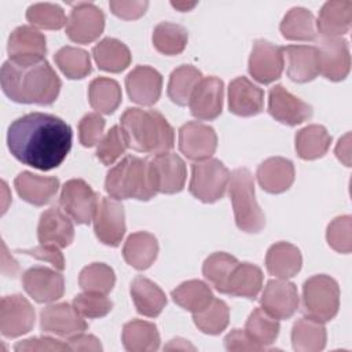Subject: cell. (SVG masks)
Listing matches in <instances>:
<instances>
[{"label": "cell", "mask_w": 352, "mask_h": 352, "mask_svg": "<svg viewBox=\"0 0 352 352\" xmlns=\"http://www.w3.org/2000/svg\"><path fill=\"white\" fill-rule=\"evenodd\" d=\"M72 128L62 118L47 113H29L11 122L7 146L22 164L40 170L58 168L72 147Z\"/></svg>", "instance_id": "1"}, {"label": "cell", "mask_w": 352, "mask_h": 352, "mask_svg": "<svg viewBox=\"0 0 352 352\" xmlns=\"http://www.w3.org/2000/svg\"><path fill=\"white\" fill-rule=\"evenodd\" d=\"M1 89L16 103L52 104L60 91L62 81L45 59L6 60L0 73Z\"/></svg>", "instance_id": "2"}, {"label": "cell", "mask_w": 352, "mask_h": 352, "mask_svg": "<svg viewBox=\"0 0 352 352\" xmlns=\"http://www.w3.org/2000/svg\"><path fill=\"white\" fill-rule=\"evenodd\" d=\"M128 147L146 154L168 153L175 146V131L157 110L129 107L120 125Z\"/></svg>", "instance_id": "3"}, {"label": "cell", "mask_w": 352, "mask_h": 352, "mask_svg": "<svg viewBox=\"0 0 352 352\" xmlns=\"http://www.w3.org/2000/svg\"><path fill=\"white\" fill-rule=\"evenodd\" d=\"M104 190L114 199H151L157 191L153 186L148 160L136 155L124 157L106 176Z\"/></svg>", "instance_id": "4"}, {"label": "cell", "mask_w": 352, "mask_h": 352, "mask_svg": "<svg viewBox=\"0 0 352 352\" xmlns=\"http://www.w3.org/2000/svg\"><path fill=\"white\" fill-rule=\"evenodd\" d=\"M228 195L232 204L235 223L245 232H260L265 216L254 197V182L249 169L238 168L230 175Z\"/></svg>", "instance_id": "5"}, {"label": "cell", "mask_w": 352, "mask_h": 352, "mask_svg": "<svg viewBox=\"0 0 352 352\" xmlns=\"http://www.w3.org/2000/svg\"><path fill=\"white\" fill-rule=\"evenodd\" d=\"M340 308L338 283L329 275H314L302 286V311L319 322L331 320Z\"/></svg>", "instance_id": "6"}, {"label": "cell", "mask_w": 352, "mask_h": 352, "mask_svg": "<svg viewBox=\"0 0 352 352\" xmlns=\"http://www.w3.org/2000/svg\"><path fill=\"white\" fill-rule=\"evenodd\" d=\"M228 183L230 170L227 166L216 158H208L192 165L188 188L197 199L212 204L223 198Z\"/></svg>", "instance_id": "7"}, {"label": "cell", "mask_w": 352, "mask_h": 352, "mask_svg": "<svg viewBox=\"0 0 352 352\" xmlns=\"http://www.w3.org/2000/svg\"><path fill=\"white\" fill-rule=\"evenodd\" d=\"M62 210L77 224H89L96 213L99 197L82 179L67 180L60 191Z\"/></svg>", "instance_id": "8"}, {"label": "cell", "mask_w": 352, "mask_h": 352, "mask_svg": "<svg viewBox=\"0 0 352 352\" xmlns=\"http://www.w3.org/2000/svg\"><path fill=\"white\" fill-rule=\"evenodd\" d=\"M104 29V15L92 3H77L73 6L66 23L67 37L78 44L95 41Z\"/></svg>", "instance_id": "9"}, {"label": "cell", "mask_w": 352, "mask_h": 352, "mask_svg": "<svg viewBox=\"0 0 352 352\" xmlns=\"http://www.w3.org/2000/svg\"><path fill=\"white\" fill-rule=\"evenodd\" d=\"M150 176L157 192L176 194L183 190L187 169L184 161L173 153H162L148 160Z\"/></svg>", "instance_id": "10"}, {"label": "cell", "mask_w": 352, "mask_h": 352, "mask_svg": "<svg viewBox=\"0 0 352 352\" xmlns=\"http://www.w3.org/2000/svg\"><path fill=\"white\" fill-rule=\"evenodd\" d=\"M285 66L283 48L267 40H256L249 56V74L261 84L278 80Z\"/></svg>", "instance_id": "11"}, {"label": "cell", "mask_w": 352, "mask_h": 352, "mask_svg": "<svg viewBox=\"0 0 352 352\" xmlns=\"http://www.w3.org/2000/svg\"><path fill=\"white\" fill-rule=\"evenodd\" d=\"M94 231L96 238L107 246H118L125 234V212L118 199L103 197L99 201L95 217Z\"/></svg>", "instance_id": "12"}, {"label": "cell", "mask_w": 352, "mask_h": 352, "mask_svg": "<svg viewBox=\"0 0 352 352\" xmlns=\"http://www.w3.org/2000/svg\"><path fill=\"white\" fill-rule=\"evenodd\" d=\"M34 326V309L21 294L6 296L0 302V331L4 337L15 338L29 333Z\"/></svg>", "instance_id": "13"}, {"label": "cell", "mask_w": 352, "mask_h": 352, "mask_svg": "<svg viewBox=\"0 0 352 352\" xmlns=\"http://www.w3.org/2000/svg\"><path fill=\"white\" fill-rule=\"evenodd\" d=\"M318 50L319 73L330 81L344 80L351 69V55L342 37H320Z\"/></svg>", "instance_id": "14"}, {"label": "cell", "mask_w": 352, "mask_h": 352, "mask_svg": "<svg viewBox=\"0 0 352 352\" xmlns=\"http://www.w3.org/2000/svg\"><path fill=\"white\" fill-rule=\"evenodd\" d=\"M40 327L44 333L70 338L76 334L84 333L88 329V323L73 305L59 302L41 309Z\"/></svg>", "instance_id": "15"}, {"label": "cell", "mask_w": 352, "mask_h": 352, "mask_svg": "<svg viewBox=\"0 0 352 352\" xmlns=\"http://www.w3.org/2000/svg\"><path fill=\"white\" fill-rule=\"evenodd\" d=\"M179 148L188 160H208L217 148V135L212 126L190 121L179 129Z\"/></svg>", "instance_id": "16"}, {"label": "cell", "mask_w": 352, "mask_h": 352, "mask_svg": "<svg viewBox=\"0 0 352 352\" xmlns=\"http://www.w3.org/2000/svg\"><path fill=\"white\" fill-rule=\"evenodd\" d=\"M25 292L37 302H52L59 300L65 292L63 275L48 267H32L22 275Z\"/></svg>", "instance_id": "17"}, {"label": "cell", "mask_w": 352, "mask_h": 352, "mask_svg": "<svg viewBox=\"0 0 352 352\" xmlns=\"http://www.w3.org/2000/svg\"><path fill=\"white\" fill-rule=\"evenodd\" d=\"M260 304L275 319H289L298 308L297 287L287 279H271L264 287Z\"/></svg>", "instance_id": "18"}, {"label": "cell", "mask_w": 352, "mask_h": 352, "mask_svg": "<svg viewBox=\"0 0 352 352\" xmlns=\"http://www.w3.org/2000/svg\"><path fill=\"white\" fill-rule=\"evenodd\" d=\"M224 84L217 77H204L188 100L191 114L198 120L210 121L217 118L223 110Z\"/></svg>", "instance_id": "19"}, {"label": "cell", "mask_w": 352, "mask_h": 352, "mask_svg": "<svg viewBox=\"0 0 352 352\" xmlns=\"http://www.w3.org/2000/svg\"><path fill=\"white\" fill-rule=\"evenodd\" d=\"M268 111L279 122L294 126L312 117V107L290 94L283 85H275L268 94Z\"/></svg>", "instance_id": "20"}, {"label": "cell", "mask_w": 352, "mask_h": 352, "mask_svg": "<svg viewBox=\"0 0 352 352\" xmlns=\"http://www.w3.org/2000/svg\"><path fill=\"white\" fill-rule=\"evenodd\" d=\"M125 87L132 102L142 106L154 104L162 89V76L150 66H136L125 77Z\"/></svg>", "instance_id": "21"}, {"label": "cell", "mask_w": 352, "mask_h": 352, "mask_svg": "<svg viewBox=\"0 0 352 352\" xmlns=\"http://www.w3.org/2000/svg\"><path fill=\"white\" fill-rule=\"evenodd\" d=\"M37 238L44 245H55L58 248L69 246L74 239V227L70 217L56 206L47 209L40 216Z\"/></svg>", "instance_id": "22"}, {"label": "cell", "mask_w": 352, "mask_h": 352, "mask_svg": "<svg viewBox=\"0 0 352 352\" xmlns=\"http://www.w3.org/2000/svg\"><path fill=\"white\" fill-rule=\"evenodd\" d=\"M7 51L11 60L26 62L44 59L47 52L45 36L32 26H18L8 37Z\"/></svg>", "instance_id": "23"}, {"label": "cell", "mask_w": 352, "mask_h": 352, "mask_svg": "<svg viewBox=\"0 0 352 352\" xmlns=\"http://www.w3.org/2000/svg\"><path fill=\"white\" fill-rule=\"evenodd\" d=\"M264 92L246 77H236L228 87L230 111L241 117H252L263 111Z\"/></svg>", "instance_id": "24"}, {"label": "cell", "mask_w": 352, "mask_h": 352, "mask_svg": "<svg viewBox=\"0 0 352 352\" xmlns=\"http://www.w3.org/2000/svg\"><path fill=\"white\" fill-rule=\"evenodd\" d=\"M14 186L23 201L34 206H43L56 195L59 180L52 176H40L25 170L15 177Z\"/></svg>", "instance_id": "25"}, {"label": "cell", "mask_w": 352, "mask_h": 352, "mask_svg": "<svg viewBox=\"0 0 352 352\" xmlns=\"http://www.w3.org/2000/svg\"><path fill=\"white\" fill-rule=\"evenodd\" d=\"M260 187L270 194H280L289 190L294 182V165L283 157H271L257 168Z\"/></svg>", "instance_id": "26"}, {"label": "cell", "mask_w": 352, "mask_h": 352, "mask_svg": "<svg viewBox=\"0 0 352 352\" xmlns=\"http://www.w3.org/2000/svg\"><path fill=\"white\" fill-rule=\"evenodd\" d=\"M352 22V1L330 0L323 4L316 22L320 37H341L348 33Z\"/></svg>", "instance_id": "27"}, {"label": "cell", "mask_w": 352, "mask_h": 352, "mask_svg": "<svg viewBox=\"0 0 352 352\" xmlns=\"http://www.w3.org/2000/svg\"><path fill=\"white\" fill-rule=\"evenodd\" d=\"M287 58V76L294 82L312 81L319 74L318 50L312 45H287L283 48Z\"/></svg>", "instance_id": "28"}, {"label": "cell", "mask_w": 352, "mask_h": 352, "mask_svg": "<svg viewBox=\"0 0 352 352\" xmlns=\"http://www.w3.org/2000/svg\"><path fill=\"white\" fill-rule=\"evenodd\" d=\"M158 254L157 238L146 231L131 234L122 248L124 260L135 270L143 271L151 267Z\"/></svg>", "instance_id": "29"}, {"label": "cell", "mask_w": 352, "mask_h": 352, "mask_svg": "<svg viewBox=\"0 0 352 352\" xmlns=\"http://www.w3.org/2000/svg\"><path fill=\"white\" fill-rule=\"evenodd\" d=\"M302 264V257L297 246L289 242H276L267 250V271L280 279L294 276Z\"/></svg>", "instance_id": "30"}, {"label": "cell", "mask_w": 352, "mask_h": 352, "mask_svg": "<svg viewBox=\"0 0 352 352\" xmlns=\"http://www.w3.org/2000/svg\"><path fill=\"white\" fill-rule=\"evenodd\" d=\"M131 297L140 315L155 318L166 305V296L161 287L144 276H136L131 283Z\"/></svg>", "instance_id": "31"}, {"label": "cell", "mask_w": 352, "mask_h": 352, "mask_svg": "<svg viewBox=\"0 0 352 352\" xmlns=\"http://www.w3.org/2000/svg\"><path fill=\"white\" fill-rule=\"evenodd\" d=\"M263 286V271L250 263H238L231 272L223 294L256 298Z\"/></svg>", "instance_id": "32"}, {"label": "cell", "mask_w": 352, "mask_h": 352, "mask_svg": "<svg viewBox=\"0 0 352 352\" xmlns=\"http://www.w3.org/2000/svg\"><path fill=\"white\" fill-rule=\"evenodd\" d=\"M160 333L151 322L135 319L122 327V344L129 352H150L160 348Z\"/></svg>", "instance_id": "33"}, {"label": "cell", "mask_w": 352, "mask_h": 352, "mask_svg": "<svg viewBox=\"0 0 352 352\" xmlns=\"http://www.w3.org/2000/svg\"><path fill=\"white\" fill-rule=\"evenodd\" d=\"M280 33L293 41H312L318 37L316 21L314 14L302 7H293L280 22Z\"/></svg>", "instance_id": "34"}, {"label": "cell", "mask_w": 352, "mask_h": 352, "mask_svg": "<svg viewBox=\"0 0 352 352\" xmlns=\"http://www.w3.org/2000/svg\"><path fill=\"white\" fill-rule=\"evenodd\" d=\"M92 55L99 69L110 73H120L131 63V52L128 47L113 37L100 40L92 48Z\"/></svg>", "instance_id": "35"}, {"label": "cell", "mask_w": 352, "mask_h": 352, "mask_svg": "<svg viewBox=\"0 0 352 352\" xmlns=\"http://www.w3.org/2000/svg\"><path fill=\"white\" fill-rule=\"evenodd\" d=\"M293 348L297 352H319L326 345V327L323 322L301 318L293 324Z\"/></svg>", "instance_id": "36"}, {"label": "cell", "mask_w": 352, "mask_h": 352, "mask_svg": "<svg viewBox=\"0 0 352 352\" xmlns=\"http://www.w3.org/2000/svg\"><path fill=\"white\" fill-rule=\"evenodd\" d=\"M331 143V136L323 125L312 124L296 133V151L302 160L323 157Z\"/></svg>", "instance_id": "37"}, {"label": "cell", "mask_w": 352, "mask_h": 352, "mask_svg": "<svg viewBox=\"0 0 352 352\" xmlns=\"http://www.w3.org/2000/svg\"><path fill=\"white\" fill-rule=\"evenodd\" d=\"M89 104L102 114H111L121 103L122 94L118 82L109 77H98L91 81L88 88Z\"/></svg>", "instance_id": "38"}, {"label": "cell", "mask_w": 352, "mask_h": 352, "mask_svg": "<svg viewBox=\"0 0 352 352\" xmlns=\"http://www.w3.org/2000/svg\"><path fill=\"white\" fill-rule=\"evenodd\" d=\"M202 78V73L191 65H182L176 67L170 73L168 82L169 99L179 106L188 104L192 91Z\"/></svg>", "instance_id": "39"}, {"label": "cell", "mask_w": 352, "mask_h": 352, "mask_svg": "<svg viewBox=\"0 0 352 352\" xmlns=\"http://www.w3.org/2000/svg\"><path fill=\"white\" fill-rule=\"evenodd\" d=\"M172 298L183 309L195 314L204 309L213 300V293L205 282L191 279L180 283L175 290H172Z\"/></svg>", "instance_id": "40"}, {"label": "cell", "mask_w": 352, "mask_h": 352, "mask_svg": "<svg viewBox=\"0 0 352 352\" xmlns=\"http://www.w3.org/2000/svg\"><path fill=\"white\" fill-rule=\"evenodd\" d=\"M187 41V30L177 23L161 22L153 30V45L164 55H177L183 52Z\"/></svg>", "instance_id": "41"}, {"label": "cell", "mask_w": 352, "mask_h": 352, "mask_svg": "<svg viewBox=\"0 0 352 352\" xmlns=\"http://www.w3.org/2000/svg\"><path fill=\"white\" fill-rule=\"evenodd\" d=\"M56 66L70 80H78L87 77L92 72L91 59L85 50L76 47H62L54 55Z\"/></svg>", "instance_id": "42"}, {"label": "cell", "mask_w": 352, "mask_h": 352, "mask_svg": "<svg viewBox=\"0 0 352 352\" xmlns=\"http://www.w3.org/2000/svg\"><path fill=\"white\" fill-rule=\"evenodd\" d=\"M195 326L205 334H220L228 326L230 308L219 298H213L204 309L192 314Z\"/></svg>", "instance_id": "43"}, {"label": "cell", "mask_w": 352, "mask_h": 352, "mask_svg": "<svg viewBox=\"0 0 352 352\" xmlns=\"http://www.w3.org/2000/svg\"><path fill=\"white\" fill-rule=\"evenodd\" d=\"M245 331L253 341L267 349L279 334V322L263 308H256L246 320Z\"/></svg>", "instance_id": "44"}, {"label": "cell", "mask_w": 352, "mask_h": 352, "mask_svg": "<svg viewBox=\"0 0 352 352\" xmlns=\"http://www.w3.org/2000/svg\"><path fill=\"white\" fill-rule=\"evenodd\" d=\"M239 261L224 252H216L206 257L202 265V274L205 279L220 293H224L226 285L234 268Z\"/></svg>", "instance_id": "45"}, {"label": "cell", "mask_w": 352, "mask_h": 352, "mask_svg": "<svg viewBox=\"0 0 352 352\" xmlns=\"http://www.w3.org/2000/svg\"><path fill=\"white\" fill-rule=\"evenodd\" d=\"M116 275L111 267L103 263H92L84 267L78 276V285L84 292L107 294L113 290Z\"/></svg>", "instance_id": "46"}, {"label": "cell", "mask_w": 352, "mask_h": 352, "mask_svg": "<svg viewBox=\"0 0 352 352\" xmlns=\"http://www.w3.org/2000/svg\"><path fill=\"white\" fill-rule=\"evenodd\" d=\"M26 19L36 28L59 30L67 23L65 11L52 3H36L26 11Z\"/></svg>", "instance_id": "47"}, {"label": "cell", "mask_w": 352, "mask_h": 352, "mask_svg": "<svg viewBox=\"0 0 352 352\" xmlns=\"http://www.w3.org/2000/svg\"><path fill=\"white\" fill-rule=\"evenodd\" d=\"M326 239L331 249L338 253H351L352 250V217L349 214L336 217L326 231Z\"/></svg>", "instance_id": "48"}, {"label": "cell", "mask_w": 352, "mask_h": 352, "mask_svg": "<svg viewBox=\"0 0 352 352\" xmlns=\"http://www.w3.org/2000/svg\"><path fill=\"white\" fill-rule=\"evenodd\" d=\"M126 147L128 144L121 128L114 125L98 143L96 157L103 165H111L125 153Z\"/></svg>", "instance_id": "49"}, {"label": "cell", "mask_w": 352, "mask_h": 352, "mask_svg": "<svg viewBox=\"0 0 352 352\" xmlns=\"http://www.w3.org/2000/svg\"><path fill=\"white\" fill-rule=\"evenodd\" d=\"M73 307L81 316L96 319L106 316L111 311L113 302L104 294L84 292L73 298Z\"/></svg>", "instance_id": "50"}, {"label": "cell", "mask_w": 352, "mask_h": 352, "mask_svg": "<svg viewBox=\"0 0 352 352\" xmlns=\"http://www.w3.org/2000/svg\"><path fill=\"white\" fill-rule=\"evenodd\" d=\"M106 121L99 113H88L78 122V139L84 147L98 144L103 138Z\"/></svg>", "instance_id": "51"}, {"label": "cell", "mask_w": 352, "mask_h": 352, "mask_svg": "<svg viewBox=\"0 0 352 352\" xmlns=\"http://www.w3.org/2000/svg\"><path fill=\"white\" fill-rule=\"evenodd\" d=\"M14 349L16 352H30V351H72L69 344L51 337H36L19 341L15 344Z\"/></svg>", "instance_id": "52"}, {"label": "cell", "mask_w": 352, "mask_h": 352, "mask_svg": "<svg viewBox=\"0 0 352 352\" xmlns=\"http://www.w3.org/2000/svg\"><path fill=\"white\" fill-rule=\"evenodd\" d=\"M109 7L111 12L125 21H132L138 19L142 15H144L148 1L146 0H129V1H120V0H113L109 3Z\"/></svg>", "instance_id": "53"}, {"label": "cell", "mask_w": 352, "mask_h": 352, "mask_svg": "<svg viewBox=\"0 0 352 352\" xmlns=\"http://www.w3.org/2000/svg\"><path fill=\"white\" fill-rule=\"evenodd\" d=\"M59 249H60V248H58V246H55V245H44V243H40V245L36 246V248L23 249V250H19V252L23 253V254L33 256L34 258L48 261L55 270L63 271V270H65V257H63V254H62V252H60Z\"/></svg>", "instance_id": "54"}, {"label": "cell", "mask_w": 352, "mask_h": 352, "mask_svg": "<svg viewBox=\"0 0 352 352\" xmlns=\"http://www.w3.org/2000/svg\"><path fill=\"white\" fill-rule=\"evenodd\" d=\"M224 345L227 351L231 352H239V351H263L265 349L256 341H253L245 330L241 329H234L231 330L226 338H224Z\"/></svg>", "instance_id": "55"}, {"label": "cell", "mask_w": 352, "mask_h": 352, "mask_svg": "<svg viewBox=\"0 0 352 352\" xmlns=\"http://www.w3.org/2000/svg\"><path fill=\"white\" fill-rule=\"evenodd\" d=\"M67 344L72 351H94V352L102 351V345L99 340L92 334H84V333L76 334L69 338Z\"/></svg>", "instance_id": "56"}, {"label": "cell", "mask_w": 352, "mask_h": 352, "mask_svg": "<svg viewBox=\"0 0 352 352\" xmlns=\"http://www.w3.org/2000/svg\"><path fill=\"white\" fill-rule=\"evenodd\" d=\"M337 158L345 165L351 166V133H345L336 146Z\"/></svg>", "instance_id": "57"}, {"label": "cell", "mask_w": 352, "mask_h": 352, "mask_svg": "<svg viewBox=\"0 0 352 352\" xmlns=\"http://www.w3.org/2000/svg\"><path fill=\"white\" fill-rule=\"evenodd\" d=\"M164 349H166V351H177V349H180V351H195V346L194 345H191L188 341H186V340H183V338H175V340H170L165 346H164Z\"/></svg>", "instance_id": "58"}, {"label": "cell", "mask_w": 352, "mask_h": 352, "mask_svg": "<svg viewBox=\"0 0 352 352\" xmlns=\"http://www.w3.org/2000/svg\"><path fill=\"white\" fill-rule=\"evenodd\" d=\"M172 7H175L179 11H190L197 6V1H170Z\"/></svg>", "instance_id": "59"}]
</instances>
